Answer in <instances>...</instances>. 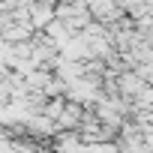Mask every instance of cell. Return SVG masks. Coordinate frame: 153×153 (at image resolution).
<instances>
[{
  "label": "cell",
  "mask_w": 153,
  "mask_h": 153,
  "mask_svg": "<svg viewBox=\"0 0 153 153\" xmlns=\"http://www.w3.org/2000/svg\"><path fill=\"white\" fill-rule=\"evenodd\" d=\"M117 90H120L123 96L141 99V96L147 93V84H144V78H141L138 72H120V75H117Z\"/></svg>",
  "instance_id": "cell-1"
},
{
  "label": "cell",
  "mask_w": 153,
  "mask_h": 153,
  "mask_svg": "<svg viewBox=\"0 0 153 153\" xmlns=\"http://www.w3.org/2000/svg\"><path fill=\"white\" fill-rule=\"evenodd\" d=\"M51 21H57V6L51 3H33V12H30V24L36 33H42Z\"/></svg>",
  "instance_id": "cell-2"
},
{
  "label": "cell",
  "mask_w": 153,
  "mask_h": 153,
  "mask_svg": "<svg viewBox=\"0 0 153 153\" xmlns=\"http://www.w3.org/2000/svg\"><path fill=\"white\" fill-rule=\"evenodd\" d=\"M84 153H120V147L114 141H96V144H87Z\"/></svg>",
  "instance_id": "cell-3"
}]
</instances>
